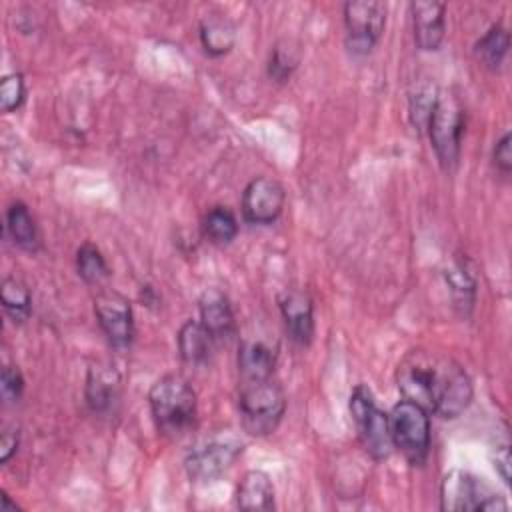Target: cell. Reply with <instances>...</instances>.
<instances>
[{"label": "cell", "instance_id": "30", "mask_svg": "<svg viewBox=\"0 0 512 512\" xmlns=\"http://www.w3.org/2000/svg\"><path fill=\"white\" fill-rule=\"evenodd\" d=\"M494 468L498 470V474L502 476V480H504L506 484H510V450H508V446L496 448Z\"/></svg>", "mask_w": 512, "mask_h": 512}, {"label": "cell", "instance_id": "6", "mask_svg": "<svg viewBox=\"0 0 512 512\" xmlns=\"http://www.w3.org/2000/svg\"><path fill=\"white\" fill-rule=\"evenodd\" d=\"M426 128L442 168L452 170L460 158V142L464 132V110L460 102L450 94H438Z\"/></svg>", "mask_w": 512, "mask_h": 512}, {"label": "cell", "instance_id": "16", "mask_svg": "<svg viewBox=\"0 0 512 512\" xmlns=\"http://www.w3.org/2000/svg\"><path fill=\"white\" fill-rule=\"evenodd\" d=\"M236 506L240 510H272L274 484L262 470H250L236 486Z\"/></svg>", "mask_w": 512, "mask_h": 512}, {"label": "cell", "instance_id": "19", "mask_svg": "<svg viewBox=\"0 0 512 512\" xmlns=\"http://www.w3.org/2000/svg\"><path fill=\"white\" fill-rule=\"evenodd\" d=\"M200 40L210 56H222L234 46L236 28L224 14H210L200 24Z\"/></svg>", "mask_w": 512, "mask_h": 512}, {"label": "cell", "instance_id": "15", "mask_svg": "<svg viewBox=\"0 0 512 512\" xmlns=\"http://www.w3.org/2000/svg\"><path fill=\"white\" fill-rule=\"evenodd\" d=\"M276 364V352L262 340H244L238 352V372L242 380L272 378Z\"/></svg>", "mask_w": 512, "mask_h": 512}, {"label": "cell", "instance_id": "11", "mask_svg": "<svg viewBox=\"0 0 512 512\" xmlns=\"http://www.w3.org/2000/svg\"><path fill=\"white\" fill-rule=\"evenodd\" d=\"M284 186L268 176L248 182L242 192V214L252 224H272L284 210Z\"/></svg>", "mask_w": 512, "mask_h": 512}, {"label": "cell", "instance_id": "10", "mask_svg": "<svg viewBox=\"0 0 512 512\" xmlns=\"http://www.w3.org/2000/svg\"><path fill=\"white\" fill-rule=\"evenodd\" d=\"M96 320L114 348H128L134 336L130 302L116 290H100L94 298Z\"/></svg>", "mask_w": 512, "mask_h": 512}, {"label": "cell", "instance_id": "4", "mask_svg": "<svg viewBox=\"0 0 512 512\" xmlns=\"http://www.w3.org/2000/svg\"><path fill=\"white\" fill-rule=\"evenodd\" d=\"M440 508L444 512H498L508 504L484 478L466 470H450L440 482Z\"/></svg>", "mask_w": 512, "mask_h": 512}, {"label": "cell", "instance_id": "14", "mask_svg": "<svg viewBox=\"0 0 512 512\" xmlns=\"http://www.w3.org/2000/svg\"><path fill=\"white\" fill-rule=\"evenodd\" d=\"M200 322L208 328L216 342L226 340L234 334L236 322L232 306L226 294L220 292L218 288H208L200 296Z\"/></svg>", "mask_w": 512, "mask_h": 512}, {"label": "cell", "instance_id": "28", "mask_svg": "<svg viewBox=\"0 0 512 512\" xmlns=\"http://www.w3.org/2000/svg\"><path fill=\"white\" fill-rule=\"evenodd\" d=\"M494 164L500 172L508 174L512 168V152H510V132H506L494 146Z\"/></svg>", "mask_w": 512, "mask_h": 512}, {"label": "cell", "instance_id": "1", "mask_svg": "<svg viewBox=\"0 0 512 512\" xmlns=\"http://www.w3.org/2000/svg\"><path fill=\"white\" fill-rule=\"evenodd\" d=\"M396 386L404 400L442 418L460 416L472 402V382L446 354L414 348L396 368Z\"/></svg>", "mask_w": 512, "mask_h": 512}, {"label": "cell", "instance_id": "26", "mask_svg": "<svg viewBox=\"0 0 512 512\" xmlns=\"http://www.w3.org/2000/svg\"><path fill=\"white\" fill-rule=\"evenodd\" d=\"M298 58L294 56V52L290 48L284 46H276L274 52L270 54V62H268V74L270 78H274L276 82H284L290 78L292 70L296 68Z\"/></svg>", "mask_w": 512, "mask_h": 512}, {"label": "cell", "instance_id": "21", "mask_svg": "<svg viewBox=\"0 0 512 512\" xmlns=\"http://www.w3.org/2000/svg\"><path fill=\"white\" fill-rule=\"evenodd\" d=\"M0 300L6 310V314L14 322L28 320L32 312V296L28 286L18 278H4L0 286Z\"/></svg>", "mask_w": 512, "mask_h": 512}, {"label": "cell", "instance_id": "7", "mask_svg": "<svg viewBox=\"0 0 512 512\" xmlns=\"http://www.w3.org/2000/svg\"><path fill=\"white\" fill-rule=\"evenodd\" d=\"M350 414H352L362 448L374 460L388 458L392 452V440L388 432V414H384L378 408L372 392L364 384H358L350 396Z\"/></svg>", "mask_w": 512, "mask_h": 512}, {"label": "cell", "instance_id": "27", "mask_svg": "<svg viewBox=\"0 0 512 512\" xmlns=\"http://www.w3.org/2000/svg\"><path fill=\"white\" fill-rule=\"evenodd\" d=\"M0 388H2V398L6 402H16L24 390V378L16 366H4L2 368V378H0Z\"/></svg>", "mask_w": 512, "mask_h": 512}, {"label": "cell", "instance_id": "12", "mask_svg": "<svg viewBox=\"0 0 512 512\" xmlns=\"http://www.w3.org/2000/svg\"><path fill=\"white\" fill-rule=\"evenodd\" d=\"M278 306L290 338L300 346L310 344L314 336V306L310 296L302 290L290 288L280 294Z\"/></svg>", "mask_w": 512, "mask_h": 512}, {"label": "cell", "instance_id": "29", "mask_svg": "<svg viewBox=\"0 0 512 512\" xmlns=\"http://www.w3.org/2000/svg\"><path fill=\"white\" fill-rule=\"evenodd\" d=\"M18 450V430H4L0 436V462H8Z\"/></svg>", "mask_w": 512, "mask_h": 512}, {"label": "cell", "instance_id": "31", "mask_svg": "<svg viewBox=\"0 0 512 512\" xmlns=\"http://www.w3.org/2000/svg\"><path fill=\"white\" fill-rule=\"evenodd\" d=\"M18 506L14 502H10V496H2V512H16Z\"/></svg>", "mask_w": 512, "mask_h": 512}, {"label": "cell", "instance_id": "25", "mask_svg": "<svg viewBox=\"0 0 512 512\" xmlns=\"http://www.w3.org/2000/svg\"><path fill=\"white\" fill-rule=\"evenodd\" d=\"M26 98L24 78L20 74H8L0 82V108L4 112H12L22 106Z\"/></svg>", "mask_w": 512, "mask_h": 512}, {"label": "cell", "instance_id": "5", "mask_svg": "<svg viewBox=\"0 0 512 512\" xmlns=\"http://www.w3.org/2000/svg\"><path fill=\"white\" fill-rule=\"evenodd\" d=\"M388 432L392 448H398L410 464H422L430 452V416L410 402L400 400L388 414Z\"/></svg>", "mask_w": 512, "mask_h": 512}, {"label": "cell", "instance_id": "18", "mask_svg": "<svg viewBox=\"0 0 512 512\" xmlns=\"http://www.w3.org/2000/svg\"><path fill=\"white\" fill-rule=\"evenodd\" d=\"M118 398V376L100 366L90 368L86 380V402L92 412H108Z\"/></svg>", "mask_w": 512, "mask_h": 512}, {"label": "cell", "instance_id": "8", "mask_svg": "<svg viewBox=\"0 0 512 512\" xmlns=\"http://www.w3.org/2000/svg\"><path fill=\"white\" fill-rule=\"evenodd\" d=\"M242 452V442L226 432L204 438L186 456V472L196 482H212L224 474Z\"/></svg>", "mask_w": 512, "mask_h": 512}, {"label": "cell", "instance_id": "13", "mask_svg": "<svg viewBox=\"0 0 512 512\" xmlns=\"http://www.w3.org/2000/svg\"><path fill=\"white\" fill-rule=\"evenodd\" d=\"M412 12V30H414V42L420 50H436L444 40V12L446 6L440 2L430 0H418L410 4Z\"/></svg>", "mask_w": 512, "mask_h": 512}, {"label": "cell", "instance_id": "2", "mask_svg": "<svg viewBox=\"0 0 512 512\" xmlns=\"http://www.w3.org/2000/svg\"><path fill=\"white\" fill-rule=\"evenodd\" d=\"M158 430L166 436H184L196 422L198 400L190 382L180 374H166L148 392Z\"/></svg>", "mask_w": 512, "mask_h": 512}, {"label": "cell", "instance_id": "9", "mask_svg": "<svg viewBox=\"0 0 512 512\" xmlns=\"http://www.w3.org/2000/svg\"><path fill=\"white\" fill-rule=\"evenodd\" d=\"M344 24L348 48L366 54L378 42L386 24V6L372 0H356L344 4Z\"/></svg>", "mask_w": 512, "mask_h": 512}, {"label": "cell", "instance_id": "24", "mask_svg": "<svg viewBox=\"0 0 512 512\" xmlns=\"http://www.w3.org/2000/svg\"><path fill=\"white\" fill-rule=\"evenodd\" d=\"M76 268H78L80 278L86 284H92V286L102 284L108 278V274H110L104 256L90 242H86V244H82L78 248V252H76Z\"/></svg>", "mask_w": 512, "mask_h": 512}, {"label": "cell", "instance_id": "22", "mask_svg": "<svg viewBox=\"0 0 512 512\" xmlns=\"http://www.w3.org/2000/svg\"><path fill=\"white\" fill-rule=\"evenodd\" d=\"M202 230L212 244H228L238 234V220L226 206H214L206 212Z\"/></svg>", "mask_w": 512, "mask_h": 512}, {"label": "cell", "instance_id": "20", "mask_svg": "<svg viewBox=\"0 0 512 512\" xmlns=\"http://www.w3.org/2000/svg\"><path fill=\"white\" fill-rule=\"evenodd\" d=\"M6 228H8V234L12 236V240L20 248L34 250L38 246V240H40L38 226L24 202L10 204V208L6 212Z\"/></svg>", "mask_w": 512, "mask_h": 512}, {"label": "cell", "instance_id": "3", "mask_svg": "<svg viewBox=\"0 0 512 512\" xmlns=\"http://www.w3.org/2000/svg\"><path fill=\"white\" fill-rule=\"evenodd\" d=\"M238 410L242 426L254 436H266L276 430L286 410V396L272 378L242 380L238 390Z\"/></svg>", "mask_w": 512, "mask_h": 512}, {"label": "cell", "instance_id": "17", "mask_svg": "<svg viewBox=\"0 0 512 512\" xmlns=\"http://www.w3.org/2000/svg\"><path fill=\"white\" fill-rule=\"evenodd\" d=\"M214 336L200 320H188L178 332V352L186 364H206L214 350Z\"/></svg>", "mask_w": 512, "mask_h": 512}, {"label": "cell", "instance_id": "23", "mask_svg": "<svg viewBox=\"0 0 512 512\" xmlns=\"http://www.w3.org/2000/svg\"><path fill=\"white\" fill-rule=\"evenodd\" d=\"M510 36L502 24L490 26V30L476 42L474 52L478 60H482L488 68H498L508 52Z\"/></svg>", "mask_w": 512, "mask_h": 512}]
</instances>
